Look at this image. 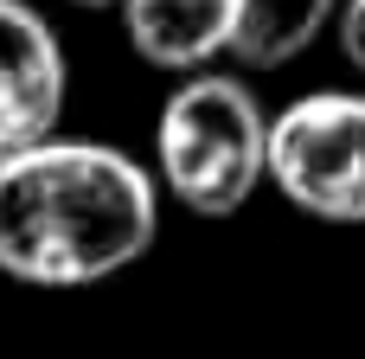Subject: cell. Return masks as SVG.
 Returning a JSON list of instances; mask_svg holds the SVG:
<instances>
[{
  "label": "cell",
  "instance_id": "cell-1",
  "mask_svg": "<svg viewBox=\"0 0 365 359\" xmlns=\"http://www.w3.org/2000/svg\"><path fill=\"white\" fill-rule=\"evenodd\" d=\"M160 238L154 173L90 135H51L0 167V276L26 289H90L141 263Z\"/></svg>",
  "mask_w": 365,
  "mask_h": 359
},
{
  "label": "cell",
  "instance_id": "cell-2",
  "mask_svg": "<svg viewBox=\"0 0 365 359\" xmlns=\"http://www.w3.org/2000/svg\"><path fill=\"white\" fill-rule=\"evenodd\" d=\"M269 116L244 77L192 71L154 116V186L192 218H231L263 186Z\"/></svg>",
  "mask_w": 365,
  "mask_h": 359
},
{
  "label": "cell",
  "instance_id": "cell-3",
  "mask_svg": "<svg viewBox=\"0 0 365 359\" xmlns=\"http://www.w3.org/2000/svg\"><path fill=\"white\" fill-rule=\"evenodd\" d=\"M263 180L321 225H365V90H308L269 116Z\"/></svg>",
  "mask_w": 365,
  "mask_h": 359
},
{
  "label": "cell",
  "instance_id": "cell-4",
  "mask_svg": "<svg viewBox=\"0 0 365 359\" xmlns=\"http://www.w3.org/2000/svg\"><path fill=\"white\" fill-rule=\"evenodd\" d=\"M64 96L71 64L45 13L26 0H0V148L19 154L32 141H51L64 122Z\"/></svg>",
  "mask_w": 365,
  "mask_h": 359
},
{
  "label": "cell",
  "instance_id": "cell-5",
  "mask_svg": "<svg viewBox=\"0 0 365 359\" xmlns=\"http://www.w3.org/2000/svg\"><path fill=\"white\" fill-rule=\"evenodd\" d=\"M122 32L141 51V64L192 77L225 58L231 39V0H122Z\"/></svg>",
  "mask_w": 365,
  "mask_h": 359
},
{
  "label": "cell",
  "instance_id": "cell-6",
  "mask_svg": "<svg viewBox=\"0 0 365 359\" xmlns=\"http://www.w3.org/2000/svg\"><path fill=\"white\" fill-rule=\"evenodd\" d=\"M334 19H340V0H231V39H225V51L237 64H250V71H282Z\"/></svg>",
  "mask_w": 365,
  "mask_h": 359
},
{
  "label": "cell",
  "instance_id": "cell-7",
  "mask_svg": "<svg viewBox=\"0 0 365 359\" xmlns=\"http://www.w3.org/2000/svg\"><path fill=\"white\" fill-rule=\"evenodd\" d=\"M334 32H340V51H346V64L365 71V0H340V19H334Z\"/></svg>",
  "mask_w": 365,
  "mask_h": 359
},
{
  "label": "cell",
  "instance_id": "cell-8",
  "mask_svg": "<svg viewBox=\"0 0 365 359\" xmlns=\"http://www.w3.org/2000/svg\"><path fill=\"white\" fill-rule=\"evenodd\" d=\"M71 6H83V13H109V6H122V0H71Z\"/></svg>",
  "mask_w": 365,
  "mask_h": 359
},
{
  "label": "cell",
  "instance_id": "cell-9",
  "mask_svg": "<svg viewBox=\"0 0 365 359\" xmlns=\"http://www.w3.org/2000/svg\"><path fill=\"white\" fill-rule=\"evenodd\" d=\"M0 167H6V148H0Z\"/></svg>",
  "mask_w": 365,
  "mask_h": 359
}]
</instances>
